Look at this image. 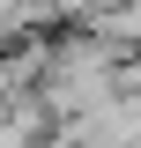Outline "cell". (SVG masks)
Here are the masks:
<instances>
[{
	"label": "cell",
	"instance_id": "6da1fadb",
	"mask_svg": "<svg viewBox=\"0 0 141 148\" xmlns=\"http://www.w3.org/2000/svg\"><path fill=\"white\" fill-rule=\"evenodd\" d=\"M104 96H119V52L97 45L82 22L52 30V52H45V74H37V104L52 111V126L97 111Z\"/></svg>",
	"mask_w": 141,
	"mask_h": 148
},
{
	"label": "cell",
	"instance_id": "7a4b0ae2",
	"mask_svg": "<svg viewBox=\"0 0 141 148\" xmlns=\"http://www.w3.org/2000/svg\"><path fill=\"white\" fill-rule=\"evenodd\" d=\"M52 141L59 148H134L141 141V104H134V96H104L97 111L52 126Z\"/></svg>",
	"mask_w": 141,
	"mask_h": 148
},
{
	"label": "cell",
	"instance_id": "3957f363",
	"mask_svg": "<svg viewBox=\"0 0 141 148\" xmlns=\"http://www.w3.org/2000/svg\"><path fill=\"white\" fill-rule=\"evenodd\" d=\"M82 30L97 37V45H111L119 59H134V52H141V0H111V8H97Z\"/></svg>",
	"mask_w": 141,
	"mask_h": 148
},
{
	"label": "cell",
	"instance_id": "277c9868",
	"mask_svg": "<svg viewBox=\"0 0 141 148\" xmlns=\"http://www.w3.org/2000/svg\"><path fill=\"white\" fill-rule=\"evenodd\" d=\"M37 30H52V8L45 0H0V52L22 45V37H37Z\"/></svg>",
	"mask_w": 141,
	"mask_h": 148
}]
</instances>
